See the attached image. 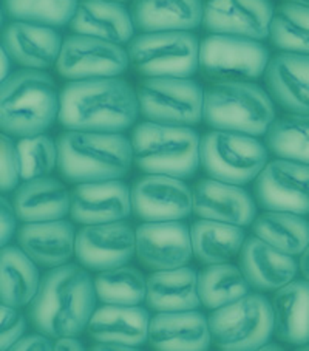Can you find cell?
Instances as JSON below:
<instances>
[{"mask_svg": "<svg viewBox=\"0 0 309 351\" xmlns=\"http://www.w3.org/2000/svg\"><path fill=\"white\" fill-rule=\"evenodd\" d=\"M95 280L84 266L66 263L45 272L28 317L39 335L50 339L77 337L96 311Z\"/></svg>", "mask_w": 309, "mask_h": 351, "instance_id": "cell-1", "label": "cell"}, {"mask_svg": "<svg viewBox=\"0 0 309 351\" xmlns=\"http://www.w3.org/2000/svg\"><path fill=\"white\" fill-rule=\"evenodd\" d=\"M138 95L119 77L70 81L60 92L59 123L66 130L121 133L136 123Z\"/></svg>", "mask_w": 309, "mask_h": 351, "instance_id": "cell-2", "label": "cell"}, {"mask_svg": "<svg viewBox=\"0 0 309 351\" xmlns=\"http://www.w3.org/2000/svg\"><path fill=\"white\" fill-rule=\"evenodd\" d=\"M56 143L59 173L69 183L121 180L132 167V141L121 133L66 130Z\"/></svg>", "mask_w": 309, "mask_h": 351, "instance_id": "cell-3", "label": "cell"}, {"mask_svg": "<svg viewBox=\"0 0 309 351\" xmlns=\"http://www.w3.org/2000/svg\"><path fill=\"white\" fill-rule=\"evenodd\" d=\"M59 110L60 93L42 70L14 71L0 84V127L5 135H42L59 119Z\"/></svg>", "mask_w": 309, "mask_h": 351, "instance_id": "cell-4", "label": "cell"}, {"mask_svg": "<svg viewBox=\"0 0 309 351\" xmlns=\"http://www.w3.org/2000/svg\"><path fill=\"white\" fill-rule=\"evenodd\" d=\"M133 162L147 175L192 178L201 166V138L192 127L141 123L132 132Z\"/></svg>", "mask_w": 309, "mask_h": 351, "instance_id": "cell-5", "label": "cell"}, {"mask_svg": "<svg viewBox=\"0 0 309 351\" xmlns=\"http://www.w3.org/2000/svg\"><path fill=\"white\" fill-rule=\"evenodd\" d=\"M204 123L214 130L266 135L275 121L271 95L247 81L217 82L204 93Z\"/></svg>", "mask_w": 309, "mask_h": 351, "instance_id": "cell-6", "label": "cell"}, {"mask_svg": "<svg viewBox=\"0 0 309 351\" xmlns=\"http://www.w3.org/2000/svg\"><path fill=\"white\" fill-rule=\"evenodd\" d=\"M201 42L192 32L141 33L127 45L132 69L145 77H190L199 69Z\"/></svg>", "mask_w": 309, "mask_h": 351, "instance_id": "cell-7", "label": "cell"}, {"mask_svg": "<svg viewBox=\"0 0 309 351\" xmlns=\"http://www.w3.org/2000/svg\"><path fill=\"white\" fill-rule=\"evenodd\" d=\"M201 166L210 178L243 186L268 165V147L257 136L212 130L201 138Z\"/></svg>", "mask_w": 309, "mask_h": 351, "instance_id": "cell-8", "label": "cell"}, {"mask_svg": "<svg viewBox=\"0 0 309 351\" xmlns=\"http://www.w3.org/2000/svg\"><path fill=\"white\" fill-rule=\"evenodd\" d=\"M208 319L212 342L221 351H257L274 332L271 302L257 293L214 310Z\"/></svg>", "mask_w": 309, "mask_h": 351, "instance_id": "cell-9", "label": "cell"}, {"mask_svg": "<svg viewBox=\"0 0 309 351\" xmlns=\"http://www.w3.org/2000/svg\"><path fill=\"white\" fill-rule=\"evenodd\" d=\"M204 93L190 77H147L136 90L139 112L145 119L183 127L203 121Z\"/></svg>", "mask_w": 309, "mask_h": 351, "instance_id": "cell-10", "label": "cell"}, {"mask_svg": "<svg viewBox=\"0 0 309 351\" xmlns=\"http://www.w3.org/2000/svg\"><path fill=\"white\" fill-rule=\"evenodd\" d=\"M269 60L262 42L241 36L210 34L199 47V69L218 82L256 81L264 76Z\"/></svg>", "mask_w": 309, "mask_h": 351, "instance_id": "cell-11", "label": "cell"}, {"mask_svg": "<svg viewBox=\"0 0 309 351\" xmlns=\"http://www.w3.org/2000/svg\"><path fill=\"white\" fill-rule=\"evenodd\" d=\"M130 66L129 53L113 42L73 34L64 40L56 69L69 81L118 77Z\"/></svg>", "mask_w": 309, "mask_h": 351, "instance_id": "cell-12", "label": "cell"}, {"mask_svg": "<svg viewBox=\"0 0 309 351\" xmlns=\"http://www.w3.org/2000/svg\"><path fill=\"white\" fill-rule=\"evenodd\" d=\"M257 203L266 210L309 214V165L277 158L256 180Z\"/></svg>", "mask_w": 309, "mask_h": 351, "instance_id": "cell-13", "label": "cell"}, {"mask_svg": "<svg viewBox=\"0 0 309 351\" xmlns=\"http://www.w3.org/2000/svg\"><path fill=\"white\" fill-rule=\"evenodd\" d=\"M132 209L144 223L181 221L193 213V191L180 178L145 175L132 186Z\"/></svg>", "mask_w": 309, "mask_h": 351, "instance_id": "cell-14", "label": "cell"}, {"mask_svg": "<svg viewBox=\"0 0 309 351\" xmlns=\"http://www.w3.org/2000/svg\"><path fill=\"white\" fill-rule=\"evenodd\" d=\"M136 254V231L114 221L84 226L76 234V258L86 269L107 271L124 266Z\"/></svg>", "mask_w": 309, "mask_h": 351, "instance_id": "cell-15", "label": "cell"}, {"mask_svg": "<svg viewBox=\"0 0 309 351\" xmlns=\"http://www.w3.org/2000/svg\"><path fill=\"white\" fill-rule=\"evenodd\" d=\"M274 11L271 0H206L203 27L210 34L241 36L262 42L269 38Z\"/></svg>", "mask_w": 309, "mask_h": 351, "instance_id": "cell-16", "label": "cell"}, {"mask_svg": "<svg viewBox=\"0 0 309 351\" xmlns=\"http://www.w3.org/2000/svg\"><path fill=\"white\" fill-rule=\"evenodd\" d=\"M136 256L153 271L183 268L193 256L189 226L183 221L143 223L136 228Z\"/></svg>", "mask_w": 309, "mask_h": 351, "instance_id": "cell-17", "label": "cell"}, {"mask_svg": "<svg viewBox=\"0 0 309 351\" xmlns=\"http://www.w3.org/2000/svg\"><path fill=\"white\" fill-rule=\"evenodd\" d=\"M130 214L132 189L121 180L82 183L71 191L70 215L79 225L124 221Z\"/></svg>", "mask_w": 309, "mask_h": 351, "instance_id": "cell-18", "label": "cell"}, {"mask_svg": "<svg viewBox=\"0 0 309 351\" xmlns=\"http://www.w3.org/2000/svg\"><path fill=\"white\" fill-rule=\"evenodd\" d=\"M193 214L199 219L249 226L257 219V206L241 186L214 178L201 180L193 189Z\"/></svg>", "mask_w": 309, "mask_h": 351, "instance_id": "cell-19", "label": "cell"}, {"mask_svg": "<svg viewBox=\"0 0 309 351\" xmlns=\"http://www.w3.org/2000/svg\"><path fill=\"white\" fill-rule=\"evenodd\" d=\"M64 40L53 27L14 21L3 29L2 47L10 58L29 70H47L58 64Z\"/></svg>", "mask_w": 309, "mask_h": 351, "instance_id": "cell-20", "label": "cell"}, {"mask_svg": "<svg viewBox=\"0 0 309 351\" xmlns=\"http://www.w3.org/2000/svg\"><path fill=\"white\" fill-rule=\"evenodd\" d=\"M209 319L197 310L158 313L150 320L149 345L155 351H209Z\"/></svg>", "mask_w": 309, "mask_h": 351, "instance_id": "cell-21", "label": "cell"}, {"mask_svg": "<svg viewBox=\"0 0 309 351\" xmlns=\"http://www.w3.org/2000/svg\"><path fill=\"white\" fill-rule=\"evenodd\" d=\"M271 98L284 110L309 114V54L278 53L264 71Z\"/></svg>", "mask_w": 309, "mask_h": 351, "instance_id": "cell-22", "label": "cell"}, {"mask_svg": "<svg viewBox=\"0 0 309 351\" xmlns=\"http://www.w3.org/2000/svg\"><path fill=\"white\" fill-rule=\"evenodd\" d=\"M240 269L251 288L257 291H277L294 280L299 263L293 256L280 252L252 235L241 247Z\"/></svg>", "mask_w": 309, "mask_h": 351, "instance_id": "cell-23", "label": "cell"}, {"mask_svg": "<svg viewBox=\"0 0 309 351\" xmlns=\"http://www.w3.org/2000/svg\"><path fill=\"white\" fill-rule=\"evenodd\" d=\"M76 234L66 220L25 223L17 231V241L36 265L58 268L76 256Z\"/></svg>", "mask_w": 309, "mask_h": 351, "instance_id": "cell-24", "label": "cell"}, {"mask_svg": "<svg viewBox=\"0 0 309 351\" xmlns=\"http://www.w3.org/2000/svg\"><path fill=\"white\" fill-rule=\"evenodd\" d=\"M70 28L76 34L92 36L124 45L135 38L132 13L123 3L110 0H81Z\"/></svg>", "mask_w": 309, "mask_h": 351, "instance_id": "cell-25", "label": "cell"}, {"mask_svg": "<svg viewBox=\"0 0 309 351\" xmlns=\"http://www.w3.org/2000/svg\"><path fill=\"white\" fill-rule=\"evenodd\" d=\"M132 19L141 33L192 32L203 25V0H133Z\"/></svg>", "mask_w": 309, "mask_h": 351, "instance_id": "cell-26", "label": "cell"}, {"mask_svg": "<svg viewBox=\"0 0 309 351\" xmlns=\"http://www.w3.org/2000/svg\"><path fill=\"white\" fill-rule=\"evenodd\" d=\"M11 203L23 223L56 221L69 215L71 192L54 178H36L23 181L14 191Z\"/></svg>", "mask_w": 309, "mask_h": 351, "instance_id": "cell-27", "label": "cell"}, {"mask_svg": "<svg viewBox=\"0 0 309 351\" xmlns=\"http://www.w3.org/2000/svg\"><path fill=\"white\" fill-rule=\"evenodd\" d=\"M150 320L149 311L141 305L104 304L93 313L87 330L96 342L139 347L149 342Z\"/></svg>", "mask_w": 309, "mask_h": 351, "instance_id": "cell-28", "label": "cell"}, {"mask_svg": "<svg viewBox=\"0 0 309 351\" xmlns=\"http://www.w3.org/2000/svg\"><path fill=\"white\" fill-rule=\"evenodd\" d=\"M145 304L156 313L197 310L201 305L198 293V272L189 266L151 272L147 277Z\"/></svg>", "mask_w": 309, "mask_h": 351, "instance_id": "cell-29", "label": "cell"}, {"mask_svg": "<svg viewBox=\"0 0 309 351\" xmlns=\"http://www.w3.org/2000/svg\"><path fill=\"white\" fill-rule=\"evenodd\" d=\"M271 305L275 336L295 347L309 343V282L293 280L277 289Z\"/></svg>", "mask_w": 309, "mask_h": 351, "instance_id": "cell-30", "label": "cell"}, {"mask_svg": "<svg viewBox=\"0 0 309 351\" xmlns=\"http://www.w3.org/2000/svg\"><path fill=\"white\" fill-rule=\"evenodd\" d=\"M0 299L2 305L23 308L29 305L38 294L42 277L36 263L21 246H3L0 254Z\"/></svg>", "mask_w": 309, "mask_h": 351, "instance_id": "cell-31", "label": "cell"}, {"mask_svg": "<svg viewBox=\"0 0 309 351\" xmlns=\"http://www.w3.org/2000/svg\"><path fill=\"white\" fill-rule=\"evenodd\" d=\"M193 256L204 265L227 263L241 252L245 229L227 223L199 219L190 228Z\"/></svg>", "mask_w": 309, "mask_h": 351, "instance_id": "cell-32", "label": "cell"}, {"mask_svg": "<svg viewBox=\"0 0 309 351\" xmlns=\"http://www.w3.org/2000/svg\"><path fill=\"white\" fill-rule=\"evenodd\" d=\"M256 237L288 256H300L309 245V221L303 215L266 210L252 223Z\"/></svg>", "mask_w": 309, "mask_h": 351, "instance_id": "cell-33", "label": "cell"}, {"mask_svg": "<svg viewBox=\"0 0 309 351\" xmlns=\"http://www.w3.org/2000/svg\"><path fill=\"white\" fill-rule=\"evenodd\" d=\"M198 293L204 308L218 310L251 294V285L238 266L210 265L198 272Z\"/></svg>", "mask_w": 309, "mask_h": 351, "instance_id": "cell-34", "label": "cell"}, {"mask_svg": "<svg viewBox=\"0 0 309 351\" xmlns=\"http://www.w3.org/2000/svg\"><path fill=\"white\" fill-rule=\"evenodd\" d=\"M95 289L102 304L135 306L145 302L147 278L139 269L124 265L101 271L95 277Z\"/></svg>", "mask_w": 309, "mask_h": 351, "instance_id": "cell-35", "label": "cell"}, {"mask_svg": "<svg viewBox=\"0 0 309 351\" xmlns=\"http://www.w3.org/2000/svg\"><path fill=\"white\" fill-rule=\"evenodd\" d=\"M266 147L277 158L309 165V114L291 113L275 119L266 133Z\"/></svg>", "mask_w": 309, "mask_h": 351, "instance_id": "cell-36", "label": "cell"}, {"mask_svg": "<svg viewBox=\"0 0 309 351\" xmlns=\"http://www.w3.org/2000/svg\"><path fill=\"white\" fill-rule=\"evenodd\" d=\"M269 39L283 53L309 54V7L280 5L272 16Z\"/></svg>", "mask_w": 309, "mask_h": 351, "instance_id": "cell-37", "label": "cell"}, {"mask_svg": "<svg viewBox=\"0 0 309 351\" xmlns=\"http://www.w3.org/2000/svg\"><path fill=\"white\" fill-rule=\"evenodd\" d=\"M3 10L13 21L45 27H65L75 16L81 0H2Z\"/></svg>", "mask_w": 309, "mask_h": 351, "instance_id": "cell-38", "label": "cell"}, {"mask_svg": "<svg viewBox=\"0 0 309 351\" xmlns=\"http://www.w3.org/2000/svg\"><path fill=\"white\" fill-rule=\"evenodd\" d=\"M16 147L21 180L23 181L48 177L58 166V143H54L45 133L21 138L16 143Z\"/></svg>", "mask_w": 309, "mask_h": 351, "instance_id": "cell-39", "label": "cell"}, {"mask_svg": "<svg viewBox=\"0 0 309 351\" xmlns=\"http://www.w3.org/2000/svg\"><path fill=\"white\" fill-rule=\"evenodd\" d=\"M27 330L25 316L19 308L2 305L0 306V348L10 351L14 345L23 339Z\"/></svg>", "mask_w": 309, "mask_h": 351, "instance_id": "cell-40", "label": "cell"}, {"mask_svg": "<svg viewBox=\"0 0 309 351\" xmlns=\"http://www.w3.org/2000/svg\"><path fill=\"white\" fill-rule=\"evenodd\" d=\"M2 192H11L19 187L21 180V169L19 158H17V147L16 143L11 139L10 135H2Z\"/></svg>", "mask_w": 309, "mask_h": 351, "instance_id": "cell-41", "label": "cell"}, {"mask_svg": "<svg viewBox=\"0 0 309 351\" xmlns=\"http://www.w3.org/2000/svg\"><path fill=\"white\" fill-rule=\"evenodd\" d=\"M0 215H2V246H7L11 239L17 234V221L19 217L16 214V209L13 203H10L7 198L2 197L0 199Z\"/></svg>", "mask_w": 309, "mask_h": 351, "instance_id": "cell-42", "label": "cell"}, {"mask_svg": "<svg viewBox=\"0 0 309 351\" xmlns=\"http://www.w3.org/2000/svg\"><path fill=\"white\" fill-rule=\"evenodd\" d=\"M10 351H54L50 337L44 335H32L21 339Z\"/></svg>", "mask_w": 309, "mask_h": 351, "instance_id": "cell-43", "label": "cell"}, {"mask_svg": "<svg viewBox=\"0 0 309 351\" xmlns=\"http://www.w3.org/2000/svg\"><path fill=\"white\" fill-rule=\"evenodd\" d=\"M54 351H87L77 337H60L53 343Z\"/></svg>", "mask_w": 309, "mask_h": 351, "instance_id": "cell-44", "label": "cell"}, {"mask_svg": "<svg viewBox=\"0 0 309 351\" xmlns=\"http://www.w3.org/2000/svg\"><path fill=\"white\" fill-rule=\"evenodd\" d=\"M90 351H139V350L136 347H129V345L98 342Z\"/></svg>", "mask_w": 309, "mask_h": 351, "instance_id": "cell-45", "label": "cell"}, {"mask_svg": "<svg viewBox=\"0 0 309 351\" xmlns=\"http://www.w3.org/2000/svg\"><path fill=\"white\" fill-rule=\"evenodd\" d=\"M299 269L303 274V277H305V280L309 282V245L305 247V251L300 254Z\"/></svg>", "mask_w": 309, "mask_h": 351, "instance_id": "cell-46", "label": "cell"}, {"mask_svg": "<svg viewBox=\"0 0 309 351\" xmlns=\"http://www.w3.org/2000/svg\"><path fill=\"white\" fill-rule=\"evenodd\" d=\"M0 59H2V81L7 80V77L11 75L10 73V69H11V59L10 54L7 53V50L2 47V50H0Z\"/></svg>", "mask_w": 309, "mask_h": 351, "instance_id": "cell-47", "label": "cell"}, {"mask_svg": "<svg viewBox=\"0 0 309 351\" xmlns=\"http://www.w3.org/2000/svg\"><path fill=\"white\" fill-rule=\"evenodd\" d=\"M257 351H284V348L280 347V345H278V343L268 342V343H264L263 347H260Z\"/></svg>", "mask_w": 309, "mask_h": 351, "instance_id": "cell-48", "label": "cell"}, {"mask_svg": "<svg viewBox=\"0 0 309 351\" xmlns=\"http://www.w3.org/2000/svg\"><path fill=\"white\" fill-rule=\"evenodd\" d=\"M291 3H297V5H305V7H309V0H288Z\"/></svg>", "mask_w": 309, "mask_h": 351, "instance_id": "cell-49", "label": "cell"}, {"mask_svg": "<svg viewBox=\"0 0 309 351\" xmlns=\"http://www.w3.org/2000/svg\"><path fill=\"white\" fill-rule=\"evenodd\" d=\"M295 351H309V343H306V345H303V347H300L299 350H295Z\"/></svg>", "mask_w": 309, "mask_h": 351, "instance_id": "cell-50", "label": "cell"}, {"mask_svg": "<svg viewBox=\"0 0 309 351\" xmlns=\"http://www.w3.org/2000/svg\"><path fill=\"white\" fill-rule=\"evenodd\" d=\"M110 2H118V3H124L127 0H110Z\"/></svg>", "mask_w": 309, "mask_h": 351, "instance_id": "cell-51", "label": "cell"}]
</instances>
